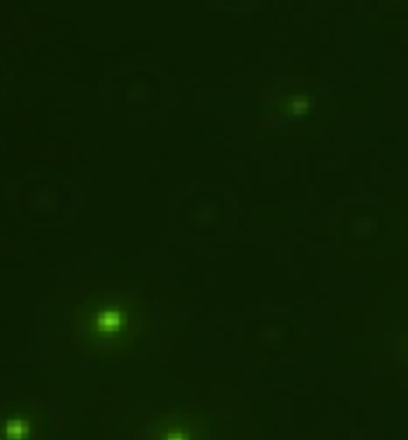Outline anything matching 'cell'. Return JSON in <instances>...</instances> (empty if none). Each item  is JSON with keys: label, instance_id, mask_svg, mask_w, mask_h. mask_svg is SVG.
I'll list each match as a JSON object with an SVG mask.
<instances>
[{"label": "cell", "instance_id": "obj_1", "mask_svg": "<svg viewBox=\"0 0 408 440\" xmlns=\"http://www.w3.org/2000/svg\"><path fill=\"white\" fill-rule=\"evenodd\" d=\"M129 312L115 304L99 307L90 316V332L97 341H119L129 328Z\"/></svg>", "mask_w": 408, "mask_h": 440}, {"label": "cell", "instance_id": "obj_2", "mask_svg": "<svg viewBox=\"0 0 408 440\" xmlns=\"http://www.w3.org/2000/svg\"><path fill=\"white\" fill-rule=\"evenodd\" d=\"M33 432V423L26 416H13L4 426V434L8 440H26Z\"/></svg>", "mask_w": 408, "mask_h": 440}, {"label": "cell", "instance_id": "obj_3", "mask_svg": "<svg viewBox=\"0 0 408 440\" xmlns=\"http://www.w3.org/2000/svg\"><path fill=\"white\" fill-rule=\"evenodd\" d=\"M157 440H197L195 433L183 423H169L157 434Z\"/></svg>", "mask_w": 408, "mask_h": 440}, {"label": "cell", "instance_id": "obj_4", "mask_svg": "<svg viewBox=\"0 0 408 440\" xmlns=\"http://www.w3.org/2000/svg\"><path fill=\"white\" fill-rule=\"evenodd\" d=\"M308 99L302 97V96H296L293 97V99H290L288 105L291 107L290 112H295V114H303V112L308 109Z\"/></svg>", "mask_w": 408, "mask_h": 440}]
</instances>
